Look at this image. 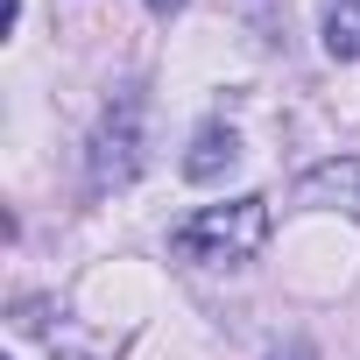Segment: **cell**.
I'll use <instances>...</instances> for the list:
<instances>
[{
  "mask_svg": "<svg viewBox=\"0 0 360 360\" xmlns=\"http://www.w3.org/2000/svg\"><path fill=\"white\" fill-rule=\"evenodd\" d=\"M269 198L262 191H240L226 205H198L184 226L169 233V255L176 262H191V269H240L269 248Z\"/></svg>",
  "mask_w": 360,
  "mask_h": 360,
  "instance_id": "obj_1",
  "label": "cell"
},
{
  "mask_svg": "<svg viewBox=\"0 0 360 360\" xmlns=\"http://www.w3.org/2000/svg\"><path fill=\"white\" fill-rule=\"evenodd\" d=\"M134 169H141V99H113L92 127V184L120 191L134 184Z\"/></svg>",
  "mask_w": 360,
  "mask_h": 360,
  "instance_id": "obj_2",
  "label": "cell"
},
{
  "mask_svg": "<svg viewBox=\"0 0 360 360\" xmlns=\"http://www.w3.org/2000/svg\"><path fill=\"white\" fill-rule=\"evenodd\" d=\"M297 191H304L311 205H339L346 219H360V155H332V162H311Z\"/></svg>",
  "mask_w": 360,
  "mask_h": 360,
  "instance_id": "obj_3",
  "label": "cell"
},
{
  "mask_svg": "<svg viewBox=\"0 0 360 360\" xmlns=\"http://www.w3.org/2000/svg\"><path fill=\"white\" fill-rule=\"evenodd\" d=\"M240 162V134L226 127V120H205L198 134H191V155H184V176L191 184H219V176Z\"/></svg>",
  "mask_w": 360,
  "mask_h": 360,
  "instance_id": "obj_4",
  "label": "cell"
},
{
  "mask_svg": "<svg viewBox=\"0 0 360 360\" xmlns=\"http://www.w3.org/2000/svg\"><path fill=\"white\" fill-rule=\"evenodd\" d=\"M325 57L360 64V0H325Z\"/></svg>",
  "mask_w": 360,
  "mask_h": 360,
  "instance_id": "obj_5",
  "label": "cell"
},
{
  "mask_svg": "<svg viewBox=\"0 0 360 360\" xmlns=\"http://www.w3.org/2000/svg\"><path fill=\"white\" fill-rule=\"evenodd\" d=\"M176 8H184V0H148V15H176Z\"/></svg>",
  "mask_w": 360,
  "mask_h": 360,
  "instance_id": "obj_6",
  "label": "cell"
}]
</instances>
